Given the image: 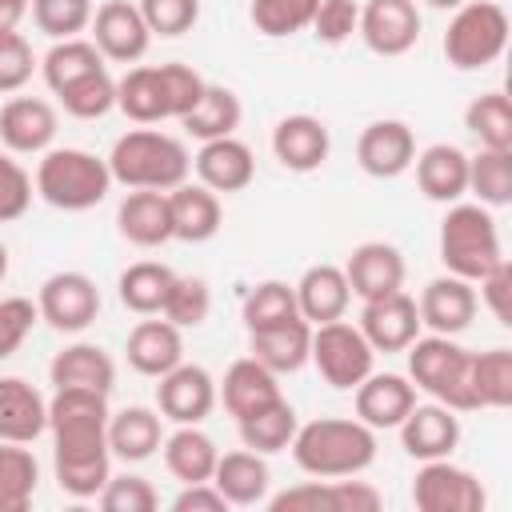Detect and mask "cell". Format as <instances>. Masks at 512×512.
Segmentation results:
<instances>
[{"mask_svg":"<svg viewBox=\"0 0 512 512\" xmlns=\"http://www.w3.org/2000/svg\"><path fill=\"white\" fill-rule=\"evenodd\" d=\"M408 380L428 392L436 404L452 408V412H476L472 408V392H468V360L472 352L456 344V336H416L408 348Z\"/></svg>","mask_w":512,"mask_h":512,"instance_id":"cell-7","label":"cell"},{"mask_svg":"<svg viewBox=\"0 0 512 512\" xmlns=\"http://www.w3.org/2000/svg\"><path fill=\"white\" fill-rule=\"evenodd\" d=\"M504 260L500 248V228L492 208L484 204H448L444 220H440V264L460 276V280H480L484 272H492Z\"/></svg>","mask_w":512,"mask_h":512,"instance_id":"cell-6","label":"cell"},{"mask_svg":"<svg viewBox=\"0 0 512 512\" xmlns=\"http://www.w3.org/2000/svg\"><path fill=\"white\" fill-rule=\"evenodd\" d=\"M28 12H32V24L52 36V40H68V36H80L88 24H92V0H28Z\"/></svg>","mask_w":512,"mask_h":512,"instance_id":"cell-49","label":"cell"},{"mask_svg":"<svg viewBox=\"0 0 512 512\" xmlns=\"http://www.w3.org/2000/svg\"><path fill=\"white\" fill-rule=\"evenodd\" d=\"M400 444L412 460H440L452 456L460 444V416L444 404H412V412L396 424Z\"/></svg>","mask_w":512,"mask_h":512,"instance_id":"cell-23","label":"cell"},{"mask_svg":"<svg viewBox=\"0 0 512 512\" xmlns=\"http://www.w3.org/2000/svg\"><path fill=\"white\" fill-rule=\"evenodd\" d=\"M28 12V0H0V28H16Z\"/></svg>","mask_w":512,"mask_h":512,"instance_id":"cell-58","label":"cell"},{"mask_svg":"<svg viewBox=\"0 0 512 512\" xmlns=\"http://www.w3.org/2000/svg\"><path fill=\"white\" fill-rule=\"evenodd\" d=\"M360 332L364 340L372 344V352H404L416 336H420V312H416V300L396 288L388 296H376V300H360Z\"/></svg>","mask_w":512,"mask_h":512,"instance_id":"cell-16","label":"cell"},{"mask_svg":"<svg viewBox=\"0 0 512 512\" xmlns=\"http://www.w3.org/2000/svg\"><path fill=\"white\" fill-rule=\"evenodd\" d=\"M176 272L160 260H136L120 272L116 280V292H120V304L136 316H156L168 300V288H172Z\"/></svg>","mask_w":512,"mask_h":512,"instance_id":"cell-37","label":"cell"},{"mask_svg":"<svg viewBox=\"0 0 512 512\" xmlns=\"http://www.w3.org/2000/svg\"><path fill=\"white\" fill-rule=\"evenodd\" d=\"M308 360L316 364V372L324 376L328 388L352 392L372 372L376 352L364 340V332L340 316V320H328V324H312V352H308Z\"/></svg>","mask_w":512,"mask_h":512,"instance_id":"cell-9","label":"cell"},{"mask_svg":"<svg viewBox=\"0 0 512 512\" xmlns=\"http://www.w3.org/2000/svg\"><path fill=\"white\" fill-rule=\"evenodd\" d=\"M164 452V468L180 480V484H200V480H212V468H216V440L200 428V424H176L172 436H164L160 444Z\"/></svg>","mask_w":512,"mask_h":512,"instance_id":"cell-36","label":"cell"},{"mask_svg":"<svg viewBox=\"0 0 512 512\" xmlns=\"http://www.w3.org/2000/svg\"><path fill=\"white\" fill-rule=\"evenodd\" d=\"M124 356H128L132 372L160 380L164 372H172L184 360V336H180V328L172 320H140L128 332Z\"/></svg>","mask_w":512,"mask_h":512,"instance_id":"cell-30","label":"cell"},{"mask_svg":"<svg viewBox=\"0 0 512 512\" xmlns=\"http://www.w3.org/2000/svg\"><path fill=\"white\" fill-rule=\"evenodd\" d=\"M308 28L320 44H344L360 28V4L356 0H320Z\"/></svg>","mask_w":512,"mask_h":512,"instance_id":"cell-53","label":"cell"},{"mask_svg":"<svg viewBox=\"0 0 512 512\" xmlns=\"http://www.w3.org/2000/svg\"><path fill=\"white\" fill-rule=\"evenodd\" d=\"M352 404H356V420H364L372 432L380 428H396L412 404H416V384L400 372H368L356 388H352Z\"/></svg>","mask_w":512,"mask_h":512,"instance_id":"cell-21","label":"cell"},{"mask_svg":"<svg viewBox=\"0 0 512 512\" xmlns=\"http://www.w3.org/2000/svg\"><path fill=\"white\" fill-rule=\"evenodd\" d=\"M384 496L368 480L336 476V480H304L276 496H268L272 512H376Z\"/></svg>","mask_w":512,"mask_h":512,"instance_id":"cell-11","label":"cell"},{"mask_svg":"<svg viewBox=\"0 0 512 512\" xmlns=\"http://www.w3.org/2000/svg\"><path fill=\"white\" fill-rule=\"evenodd\" d=\"M416 160V132L404 120H372L356 140V164L372 180H396Z\"/></svg>","mask_w":512,"mask_h":512,"instance_id":"cell-17","label":"cell"},{"mask_svg":"<svg viewBox=\"0 0 512 512\" xmlns=\"http://www.w3.org/2000/svg\"><path fill=\"white\" fill-rule=\"evenodd\" d=\"M8 276V248H4V240H0V280Z\"/></svg>","mask_w":512,"mask_h":512,"instance_id":"cell-59","label":"cell"},{"mask_svg":"<svg viewBox=\"0 0 512 512\" xmlns=\"http://www.w3.org/2000/svg\"><path fill=\"white\" fill-rule=\"evenodd\" d=\"M476 284L472 280H460L452 272L436 276L424 284L420 300H416V312H420V324L428 332H440V336H460L472 320H476Z\"/></svg>","mask_w":512,"mask_h":512,"instance_id":"cell-18","label":"cell"},{"mask_svg":"<svg viewBox=\"0 0 512 512\" xmlns=\"http://www.w3.org/2000/svg\"><path fill=\"white\" fill-rule=\"evenodd\" d=\"M292 288H296V312L308 324L340 320L352 304V288H348V276L340 264H312V268H304V276Z\"/></svg>","mask_w":512,"mask_h":512,"instance_id":"cell-28","label":"cell"},{"mask_svg":"<svg viewBox=\"0 0 512 512\" xmlns=\"http://www.w3.org/2000/svg\"><path fill=\"white\" fill-rule=\"evenodd\" d=\"M152 36H184L200 20V0H140L136 4Z\"/></svg>","mask_w":512,"mask_h":512,"instance_id":"cell-50","label":"cell"},{"mask_svg":"<svg viewBox=\"0 0 512 512\" xmlns=\"http://www.w3.org/2000/svg\"><path fill=\"white\" fill-rule=\"evenodd\" d=\"M212 484L220 488V496L228 500V508H252V504H264L268 500V484H272V472H268V460L252 448H236V452H220L216 456V468H212Z\"/></svg>","mask_w":512,"mask_h":512,"instance_id":"cell-29","label":"cell"},{"mask_svg":"<svg viewBox=\"0 0 512 512\" xmlns=\"http://www.w3.org/2000/svg\"><path fill=\"white\" fill-rule=\"evenodd\" d=\"M468 192L484 208L512 204V148H480L468 156Z\"/></svg>","mask_w":512,"mask_h":512,"instance_id":"cell-41","label":"cell"},{"mask_svg":"<svg viewBox=\"0 0 512 512\" xmlns=\"http://www.w3.org/2000/svg\"><path fill=\"white\" fill-rule=\"evenodd\" d=\"M216 408V380L204 364L180 360L156 384V412L172 424H204Z\"/></svg>","mask_w":512,"mask_h":512,"instance_id":"cell-13","label":"cell"},{"mask_svg":"<svg viewBox=\"0 0 512 512\" xmlns=\"http://www.w3.org/2000/svg\"><path fill=\"white\" fill-rule=\"evenodd\" d=\"M104 160H108L112 184H124V188L172 192L192 172V156H188L184 140H176V136H168L160 128H132V132H124Z\"/></svg>","mask_w":512,"mask_h":512,"instance_id":"cell-4","label":"cell"},{"mask_svg":"<svg viewBox=\"0 0 512 512\" xmlns=\"http://www.w3.org/2000/svg\"><path fill=\"white\" fill-rule=\"evenodd\" d=\"M192 168H196V180L204 188H212L216 196L224 192H244L252 180H256V156L244 140L236 136H216V140H204L200 152L192 156Z\"/></svg>","mask_w":512,"mask_h":512,"instance_id":"cell-22","label":"cell"},{"mask_svg":"<svg viewBox=\"0 0 512 512\" xmlns=\"http://www.w3.org/2000/svg\"><path fill=\"white\" fill-rule=\"evenodd\" d=\"M236 428H240V444H244V448L260 452V456H272V452H284V448L292 444L300 420H296V408L280 396L276 404H268V408H260V412H252V416H244V420H236Z\"/></svg>","mask_w":512,"mask_h":512,"instance_id":"cell-40","label":"cell"},{"mask_svg":"<svg viewBox=\"0 0 512 512\" xmlns=\"http://www.w3.org/2000/svg\"><path fill=\"white\" fill-rule=\"evenodd\" d=\"M212 312V288L204 276H176L168 288V300L160 308L164 320H172L180 332L184 328H200Z\"/></svg>","mask_w":512,"mask_h":512,"instance_id":"cell-47","label":"cell"},{"mask_svg":"<svg viewBox=\"0 0 512 512\" xmlns=\"http://www.w3.org/2000/svg\"><path fill=\"white\" fill-rule=\"evenodd\" d=\"M100 508L104 512H156L160 496L144 476H108V484L100 488Z\"/></svg>","mask_w":512,"mask_h":512,"instance_id":"cell-51","label":"cell"},{"mask_svg":"<svg viewBox=\"0 0 512 512\" xmlns=\"http://www.w3.org/2000/svg\"><path fill=\"white\" fill-rule=\"evenodd\" d=\"M332 152L328 124L308 112H292L272 128V156L288 172H316Z\"/></svg>","mask_w":512,"mask_h":512,"instance_id":"cell-24","label":"cell"},{"mask_svg":"<svg viewBox=\"0 0 512 512\" xmlns=\"http://www.w3.org/2000/svg\"><path fill=\"white\" fill-rule=\"evenodd\" d=\"M116 228L136 248H160L172 240V208L168 192L156 188H132L116 208Z\"/></svg>","mask_w":512,"mask_h":512,"instance_id":"cell-25","label":"cell"},{"mask_svg":"<svg viewBox=\"0 0 512 512\" xmlns=\"http://www.w3.org/2000/svg\"><path fill=\"white\" fill-rule=\"evenodd\" d=\"M288 448L296 468L308 476H360L376 460V432L356 416H316L296 428Z\"/></svg>","mask_w":512,"mask_h":512,"instance_id":"cell-3","label":"cell"},{"mask_svg":"<svg viewBox=\"0 0 512 512\" xmlns=\"http://www.w3.org/2000/svg\"><path fill=\"white\" fill-rule=\"evenodd\" d=\"M36 320H40L36 300H28V296H4L0 300V364L8 356H16V348L28 340Z\"/></svg>","mask_w":512,"mask_h":512,"instance_id":"cell-54","label":"cell"},{"mask_svg":"<svg viewBox=\"0 0 512 512\" xmlns=\"http://www.w3.org/2000/svg\"><path fill=\"white\" fill-rule=\"evenodd\" d=\"M164 416L156 408L132 404L108 416V452L124 464H140L148 456H156V448L164 444Z\"/></svg>","mask_w":512,"mask_h":512,"instance_id":"cell-35","label":"cell"},{"mask_svg":"<svg viewBox=\"0 0 512 512\" xmlns=\"http://www.w3.org/2000/svg\"><path fill=\"white\" fill-rule=\"evenodd\" d=\"M508 12L496 0H464L452 8L448 32H444V56L460 72H480L496 64L508 48Z\"/></svg>","mask_w":512,"mask_h":512,"instance_id":"cell-8","label":"cell"},{"mask_svg":"<svg viewBox=\"0 0 512 512\" xmlns=\"http://www.w3.org/2000/svg\"><path fill=\"white\" fill-rule=\"evenodd\" d=\"M428 4H432V8H460L464 0H428Z\"/></svg>","mask_w":512,"mask_h":512,"instance_id":"cell-60","label":"cell"},{"mask_svg":"<svg viewBox=\"0 0 512 512\" xmlns=\"http://www.w3.org/2000/svg\"><path fill=\"white\" fill-rule=\"evenodd\" d=\"M48 432V400L24 376H0V440L32 444Z\"/></svg>","mask_w":512,"mask_h":512,"instance_id":"cell-31","label":"cell"},{"mask_svg":"<svg viewBox=\"0 0 512 512\" xmlns=\"http://www.w3.org/2000/svg\"><path fill=\"white\" fill-rule=\"evenodd\" d=\"M468 392H472V408H508L512 404V352L508 348L472 352Z\"/></svg>","mask_w":512,"mask_h":512,"instance_id":"cell-39","label":"cell"},{"mask_svg":"<svg viewBox=\"0 0 512 512\" xmlns=\"http://www.w3.org/2000/svg\"><path fill=\"white\" fill-rule=\"evenodd\" d=\"M40 464L28 444L0 440V512H24L36 496Z\"/></svg>","mask_w":512,"mask_h":512,"instance_id":"cell-42","label":"cell"},{"mask_svg":"<svg viewBox=\"0 0 512 512\" xmlns=\"http://www.w3.org/2000/svg\"><path fill=\"white\" fill-rule=\"evenodd\" d=\"M412 504L420 512H484L488 492L468 468L440 456L420 460V472L412 480Z\"/></svg>","mask_w":512,"mask_h":512,"instance_id":"cell-10","label":"cell"},{"mask_svg":"<svg viewBox=\"0 0 512 512\" xmlns=\"http://www.w3.org/2000/svg\"><path fill=\"white\" fill-rule=\"evenodd\" d=\"M48 380L52 388H92V392H112L116 384V360L88 340H76L68 348H60L48 364Z\"/></svg>","mask_w":512,"mask_h":512,"instance_id":"cell-33","label":"cell"},{"mask_svg":"<svg viewBox=\"0 0 512 512\" xmlns=\"http://www.w3.org/2000/svg\"><path fill=\"white\" fill-rule=\"evenodd\" d=\"M216 396L224 400V408H228L232 420H244V416L260 412V408L276 404L284 392H280V376H276V372H268V368H264L260 360H252V356H240V360L228 364V372H224Z\"/></svg>","mask_w":512,"mask_h":512,"instance_id":"cell-26","label":"cell"},{"mask_svg":"<svg viewBox=\"0 0 512 512\" xmlns=\"http://www.w3.org/2000/svg\"><path fill=\"white\" fill-rule=\"evenodd\" d=\"M168 208H172V240H184V244H204L220 232V196L204 184H176L168 192Z\"/></svg>","mask_w":512,"mask_h":512,"instance_id":"cell-34","label":"cell"},{"mask_svg":"<svg viewBox=\"0 0 512 512\" xmlns=\"http://www.w3.org/2000/svg\"><path fill=\"white\" fill-rule=\"evenodd\" d=\"M32 176L24 172L20 160H12L8 152H0V224H12L28 212L32 204Z\"/></svg>","mask_w":512,"mask_h":512,"instance_id":"cell-55","label":"cell"},{"mask_svg":"<svg viewBox=\"0 0 512 512\" xmlns=\"http://www.w3.org/2000/svg\"><path fill=\"white\" fill-rule=\"evenodd\" d=\"M476 300H484V308L492 312V320H500V324H512V268H508V260H500L492 272H484L480 280H476Z\"/></svg>","mask_w":512,"mask_h":512,"instance_id":"cell-56","label":"cell"},{"mask_svg":"<svg viewBox=\"0 0 512 512\" xmlns=\"http://www.w3.org/2000/svg\"><path fill=\"white\" fill-rule=\"evenodd\" d=\"M412 168L420 192L436 204H456L468 192V152L456 144H428L424 152H416Z\"/></svg>","mask_w":512,"mask_h":512,"instance_id":"cell-32","label":"cell"},{"mask_svg":"<svg viewBox=\"0 0 512 512\" xmlns=\"http://www.w3.org/2000/svg\"><path fill=\"white\" fill-rule=\"evenodd\" d=\"M56 108L40 96H12L0 108V144L20 156H40L56 140Z\"/></svg>","mask_w":512,"mask_h":512,"instance_id":"cell-19","label":"cell"},{"mask_svg":"<svg viewBox=\"0 0 512 512\" xmlns=\"http://www.w3.org/2000/svg\"><path fill=\"white\" fill-rule=\"evenodd\" d=\"M100 68H104V56H100V48H96L92 40H84V36L56 40V44L48 48V56L40 60V72H44V84L52 88V96H56L60 88H68L72 80H80V76H88V72H100Z\"/></svg>","mask_w":512,"mask_h":512,"instance_id":"cell-43","label":"cell"},{"mask_svg":"<svg viewBox=\"0 0 512 512\" xmlns=\"http://www.w3.org/2000/svg\"><path fill=\"white\" fill-rule=\"evenodd\" d=\"M92 44L100 48L104 60H116V64H136L144 60L148 44H152V32L140 16L136 4L128 0H104L96 12H92Z\"/></svg>","mask_w":512,"mask_h":512,"instance_id":"cell-15","label":"cell"},{"mask_svg":"<svg viewBox=\"0 0 512 512\" xmlns=\"http://www.w3.org/2000/svg\"><path fill=\"white\" fill-rule=\"evenodd\" d=\"M228 500L220 496V488L212 480H200V484H184L176 496H172V512H224Z\"/></svg>","mask_w":512,"mask_h":512,"instance_id":"cell-57","label":"cell"},{"mask_svg":"<svg viewBox=\"0 0 512 512\" xmlns=\"http://www.w3.org/2000/svg\"><path fill=\"white\" fill-rule=\"evenodd\" d=\"M240 116H244L240 96L224 84H208L204 96L196 100V108L188 116H180V124H184L188 136H196L204 144V140H216V136H236Z\"/></svg>","mask_w":512,"mask_h":512,"instance_id":"cell-38","label":"cell"},{"mask_svg":"<svg viewBox=\"0 0 512 512\" xmlns=\"http://www.w3.org/2000/svg\"><path fill=\"white\" fill-rule=\"evenodd\" d=\"M56 100L76 120H100L116 108V80L108 76V68H100V72H88V76L72 80L68 88H60Z\"/></svg>","mask_w":512,"mask_h":512,"instance_id":"cell-46","label":"cell"},{"mask_svg":"<svg viewBox=\"0 0 512 512\" xmlns=\"http://www.w3.org/2000/svg\"><path fill=\"white\" fill-rule=\"evenodd\" d=\"M36 72V52L24 32L0 28V92H20Z\"/></svg>","mask_w":512,"mask_h":512,"instance_id":"cell-52","label":"cell"},{"mask_svg":"<svg viewBox=\"0 0 512 512\" xmlns=\"http://www.w3.org/2000/svg\"><path fill=\"white\" fill-rule=\"evenodd\" d=\"M320 0H252L248 4V20L256 24V32L280 40V36H296L312 24Z\"/></svg>","mask_w":512,"mask_h":512,"instance_id":"cell-48","label":"cell"},{"mask_svg":"<svg viewBox=\"0 0 512 512\" xmlns=\"http://www.w3.org/2000/svg\"><path fill=\"white\" fill-rule=\"evenodd\" d=\"M36 196L60 212H88L112 192L108 160L84 148H48L36 164Z\"/></svg>","mask_w":512,"mask_h":512,"instance_id":"cell-5","label":"cell"},{"mask_svg":"<svg viewBox=\"0 0 512 512\" xmlns=\"http://www.w3.org/2000/svg\"><path fill=\"white\" fill-rule=\"evenodd\" d=\"M108 396L92 388H56L48 400L52 468L60 492L72 500H92L112 476L108 452Z\"/></svg>","mask_w":512,"mask_h":512,"instance_id":"cell-1","label":"cell"},{"mask_svg":"<svg viewBox=\"0 0 512 512\" xmlns=\"http://www.w3.org/2000/svg\"><path fill=\"white\" fill-rule=\"evenodd\" d=\"M404 256L396 244L388 240H364L348 252L344 260V276H348V288L352 296L360 300H376V296H388L396 288H404Z\"/></svg>","mask_w":512,"mask_h":512,"instance_id":"cell-20","label":"cell"},{"mask_svg":"<svg viewBox=\"0 0 512 512\" xmlns=\"http://www.w3.org/2000/svg\"><path fill=\"white\" fill-rule=\"evenodd\" d=\"M464 128L480 148H512V104L504 92H484L464 108Z\"/></svg>","mask_w":512,"mask_h":512,"instance_id":"cell-45","label":"cell"},{"mask_svg":"<svg viewBox=\"0 0 512 512\" xmlns=\"http://www.w3.org/2000/svg\"><path fill=\"white\" fill-rule=\"evenodd\" d=\"M292 316H300L296 312V288L284 284V280H260L256 288H248V296L240 304V320H244L248 332L284 324Z\"/></svg>","mask_w":512,"mask_h":512,"instance_id":"cell-44","label":"cell"},{"mask_svg":"<svg viewBox=\"0 0 512 512\" xmlns=\"http://www.w3.org/2000/svg\"><path fill=\"white\" fill-rule=\"evenodd\" d=\"M208 80L192 64H136L116 80V108L132 124H160L180 120L196 108Z\"/></svg>","mask_w":512,"mask_h":512,"instance_id":"cell-2","label":"cell"},{"mask_svg":"<svg viewBox=\"0 0 512 512\" xmlns=\"http://www.w3.org/2000/svg\"><path fill=\"white\" fill-rule=\"evenodd\" d=\"M312 352V324L304 316H292L284 324L272 328H256L248 332V356L260 360L268 372L284 376V372H300L308 364Z\"/></svg>","mask_w":512,"mask_h":512,"instance_id":"cell-27","label":"cell"},{"mask_svg":"<svg viewBox=\"0 0 512 512\" xmlns=\"http://www.w3.org/2000/svg\"><path fill=\"white\" fill-rule=\"evenodd\" d=\"M420 8L416 0H368L360 4V36L376 56H404L420 40Z\"/></svg>","mask_w":512,"mask_h":512,"instance_id":"cell-14","label":"cell"},{"mask_svg":"<svg viewBox=\"0 0 512 512\" xmlns=\"http://www.w3.org/2000/svg\"><path fill=\"white\" fill-rule=\"evenodd\" d=\"M36 312L56 332H84L100 316V288L88 272H52L36 292Z\"/></svg>","mask_w":512,"mask_h":512,"instance_id":"cell-12","label":"cell"}]
</instances>
